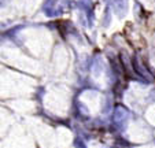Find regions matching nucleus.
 <instances>
[{"mask_svg":"<svg viewBox=\"0 0 155 148\" xmlns=\"http://www.w3.org/2000/svg\"><path fill=\"white\" fill-rule=\"evenodd\" d=\"M7 2H8V0H2V6H6V4H7Z\"/></svg>","mask_w":155,"mask_h":148,"instance_id":"6","label":"nucleus"},{"mask_svg":"<svg viewBox=\"0 0 155 148\" xmlns=\"http://www.w3.org/2000/svg\"><path fill=\"white\" fill-rule=\"evenodd\" d=\"M128 118H129L128 108H125L124 106H121V104L115 106L114 113H113V123H114L115 128L120 129V130H124Z\"/></svg>","mask_w":155,"mask_h":148,"instance_id":"1","label":"nucleus"},{"mask_svg":"<svg viewBox=\"0 0 155 148\" xmlns=\"http://www.w3.org/2000/svg\"><path fill=\"white\" fill-rule=\"evenodd\" d=\"M110 25V8L106 10L104 12V21H103V26H108Z\"/></svg>","mask_w":155,"mask_h":148,"instance_id":"5","label":"nucleus"},{"mask_svg":"<svg viewBox=\"0 0 155 148\" xmlns=\"http://www.w3.org/2000/svg\"><path fill=\"white\" fill-rule=\"evenodd\" d=\"M74 147L76 148H87V145H85L84 140L80 139V137H77V139H74Z\"/></svg>","mask_w":155,"mask_h":148,"instance_id":"4","label":"nucleus"},{"mask_svg":"<svg viewBox=\"0 0 155 148\" xmlns=\"http://www.w3.org/2000/svg\"><path fill=\"white\" fill-rule=\"evenodd\" d=\"M78 6L82 7L85 11H91L92 3H91V0H80V2H78Z\"/></svg>","mask_w":155,"mask_h":148,"instance_id":"3","label":"nucleus"},{"mask_svg":"<svg viewBox=\"0 0 155 148\" xmlns=\"http://www.w3.org/2000/svg\"><path fill=\"white\" fill-rule=\"evenodd\" d=\"M113 8L115 14L120 18H124L128 12V0H114L113 2Z\"/></svg>","mask_w":155,"mask_h":148,"instance_id":"2","label":"nucleus"}]
</instances>
